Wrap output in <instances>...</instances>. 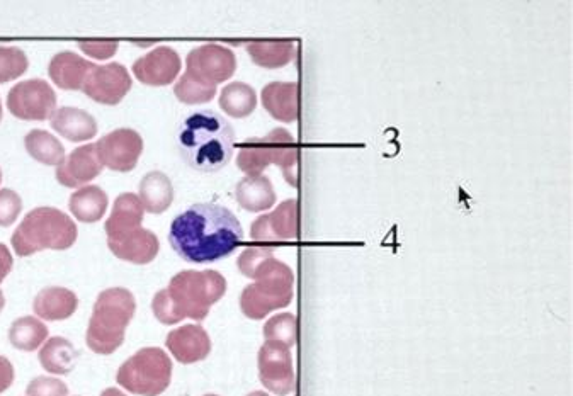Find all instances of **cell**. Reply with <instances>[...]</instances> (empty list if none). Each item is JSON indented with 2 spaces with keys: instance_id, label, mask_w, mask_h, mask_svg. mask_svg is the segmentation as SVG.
<instances>
[{
  "instance_id": "1",
  "label": "cell",
  "mask_w": 573,
  "mask_h": 396,
  "mask_svg": "<svg viewBox=\"0 0 573 396\" xmlns=\"http://www.w3.org/2000/svg\"><path fill=\"white\" fill-rule=\"evenodd\" d=\"M244 230L232 211L215 203L194 204L172 221L169 242L193 264L222 261L242 244Z\"/></svg>"
},
{
  "instance_id": "2",
  "label": "cell",
  "mask_w": 573,
  "mask_h": 396,
  "mask_svg": "<svg viewBox=\"0 0 573 396\" xmlns=\"http://www.w3.org/2000/svg\"><path fill=\"white\" fill-rule=\"evenodd\" d=\"M225 293L227 279L220 272L182 271L171 279L169 288L154 296L152 310L164 325H176L186 318L203 322Z\"/></svg>"
},
{
  "instance_id": "3",
  "label": "cell",
  "mask_w": 573,
  "mask_h": 396,
  "mask_svg": "<svg viewBox=\"0 0 573 396\" xmlns=\"http://www.w3.org/2000/svg\"><path fill=\"white\" fill-rule=\"evenodd\" d=\"M177 140L184 162L191 169L211 174L232 160L235 130L222 114L203 109L182 121Z\"/></svg>"
},
{
  "instance_id": "4",
  "label": "cell",
  "mask_w": 573,
  "mask_h": 396,
  "mask_svg": "<svg viewBox=\"0 0 573 396\" xmlns=\"http://www.w3.org/2000/svg\"><path fill=\"white\" fill-rule=\"evenodd\" d=\"M137 310V301L125 288L104 289L92 308L87 346L99 356H109L125 342V332Z\"/></svg>"
},
{
  "instance_id": "5",
  "label": "cell",
  "mask_w": 573,
  "mask_h": 396,
  "mask_svg": "<svg viewBox=\"0 0 573 396\" xmlns=\"http://www.w3.org/2000/svg\"><path fill=\"white\" fill-rule=\"evenodd\" d=\"M77 225L69 215L50 206L29 211L21 225L12 233L11 244L19 257L41 250H67L77 240Z\"/></svg>"
},
{
  "instance_id": "6",
  "label": "cell",
  "mask_w": 573,
  "mask_h": 396,
  "mask_svg": "<svg viewBox=\"0 0 573 396\" xmlns=\"http://www.w3.org/2000/svg\"><path fill=\"white\" fill-rule=\"evenodd\" d=\"M256 283L249 284L240 295V310L250 320H262L279 308H286L295 295V274L278 259H267L257 269Z\"/></svg>"
},
{
  "instance_id": "7",
  "label": "cell",
  "mask_w": 573,
  "mask_h": 396,
  "mask_svg": "<svg viewBox=\"0 0 573 396\" xmlns=\"http://www.w3.org/2000/svg\"><path fill=\"white\" fill-rule=\"evenodd\" d=\"M271 164L278 165L283 170L284 179L296 187L298 150L290 131L276 128L262 138H249L240 148L237 165L247 176H262Z\"/></svg>"
},
{
  "instance_id": "8",
  "label": "cell",
  "mask_w": 573,
  "mask_h": 396,
  "mask_svg": "<svg viewBox=\"0 0 573 396\" xmlns=\"http://www.w3.org/2000/svg\"><path fill=\"white\" fill-rule=\"evenodd\" d=\"M116 381L131 395L159 396L172 381V361L160 347H145L121 364Z\"/></svg>"
},
{
  "instance_id": "9",
  "label": "cell",
  "mask_w": 573,
  "mask_h": 396,
  "mask_svg": "<svg viewBox=\"0 0 573 396\" xmlns=\"http://www.w3.org/2000/svg\"><path fill=\"white\" fill-rule=\"evenodd\" d=\"M237 70V57L227 46L208 43L194 48L186 58V75L199 84L216 89V85L232 79Z\"/></svg>"
},
{
  "instance_id": "10",
  "label": "cell",
  "mask_w": 573,
  "mask_h": 396,
  "mask_svg": "<svg viewBox=\"0 0 573 396\" xmlns=\"http://www.w3.org/2000/svg\"><path fill=\"white\" fill-rule=\"evenodd\" d=\"M7 108L23 121H45L57 111V94L46 80H24L7 94Z\"/></svg>"
},
{
  "instance_id": "11",
  "label": "cell",
  "mask_w": 573,
  "mask_h": 396,
  "mask_svg": "<svg viewBox=\"0 0 573 396\" xmlns=\"http://www.w3.org/2000/svg\"><path fill=\"white\" fill-rule=\"evenodd\" d=\"M259 380L267 391L274 395L286 396L295 391V368L288 347L274 342H266L257 357Z\"/></svg>"
},
{
  "instance_id": "12",
  "label": "cell",
  "mask_w": 573,
  "mask_h": 396,
  "mask_svg": "<svg viewBox=\"0 0 573 396\" xmlns=\"http://www.w3.org/2000/svg\"><path fill=\"white\" fill-rule=\"evenodd\" d=\"M96 148L104 167L114 172H130L137 167L142 155L143 138L138 131L120 128L103 136Z\"/></svg>"
},
{
  "instance_id": "13",
  "label": "cell",
  "mask_w": 573,
  "mask_h": 396,
  "mask_svg": "<svg viewBox=\"0 0 573 396\" xmlns=\"http://www.w3.org/2000/svg\"><path fill=\"white\" fill-rule=\"evenodd\" d=\"M131 84L128 70L121 63L114 62L92 68L82 91L92 101L104 106H116L130 92Z\"/></svg>"
},
{
  "instance_id": "14",
  "label": "cell",
  "mask_w": 573,
  "mask_h": 396,
  "mask_svg": "<svg viewBox=\"0 0 573 396\" xmlns=\"http://www.w3.org/2000/svg\"><path fill=\"white\" fill-rule=\"evenodd\" d=\"M250 235L261 244H283L284 240H295L298 235V204L288 199L279 204L276 211L259 216L252 223Z\"/></svg>"
},
{
  "instance_id": "15",
  "label": "cell",
  "mask_w": 573,
  "mask_h": 396,
  "mask_svg": "<svg viewBox=\"0 0 573 396\" xmlns=\"http://www.w3.org/2000/svg\"><path fill=\"white\" fill-rule=\"evenodd\" d=\"M181 67V57L174 48L159 46L133 63V74L142 84L162 87L177 79Z\"/></svg>"
},
{
  "instance_id": "16",
  "label": "cell",
  "mask_w": 573,
  "mask_h": 396,
  "mask_svg": "<svg viewBox=\"0 0 573 396\" xmlns=\"http://www.w3.org/2000/svg\"><path fill=\"white\" fill-rule=\"evenodd\" d=\"M104 165L97 155L96 143L75 148L69 157H65L57 167V181L65 187H84L87 182L94 181Z\"/></svg>"
},
{
  "instance_id": "17",
  "label": "cell",
  "mask_w": 573,
  "mask_h": 396,
  "mask_svg": "<svg viewBox=\"0 0 573 396\" xmlns=\"http://www.w3.org/2000/svg\"><path fill=\"white\" fill-rule=\"evenodd\" d=\"M165 346L179 363L194 364L210 356L211 339L201 325L189 323L172 330L165 339Z\"/></svg>"
},
{
  "instance_id": "18",
  "label": "cell",
  "mask_w": 573,
  "mask_h": 396,
  "mask_svg": "<svg viewBox=\"0 0 573 396\" xmlns=\"http://www.w3.org/2000/svg\"><path fill=\"white\" fill-rule=\"evenodd\" d=\"M108 247L121 261L143 266V264H150L154 261L159 254L160 244L154 232L138 228L121 237L108 240Z\"/></svg>"
},
{
  "instance_id": "19",
  "label": "cell",
  "mask_w": 573,
  "mask_h": 396,
  "mask_svg": "<svg viewBox=\"0 0 573 396\" xmlns=\"http://www.w3.org/2000/svg\"><path fill=\"white\" fill-rule=\"evenodd\" d=\"M94 63L80 57L74 51H60L50 62L48 74L53 84L63 91H82Z\"/></svg>"
},
{
  "instance_id": "20",
  "label": "cell",
  "mask_w": 573,
  "mask_h": 396,
  "mask_svg": "<svg viewBox=\"0 0 573 396\" xmlns=\"http://www.w3.org/2000/svg\"><path fill=\"white\" fill-rule=\"evenodd\" d=\"M79 298L74 291L60 286H50V288L41 289L33 303L36 317L46 322H60L67 320L77 312Z\"/></svg>"
},
{
  "instance_id": "21",
  "label": "cell",
  "mask_w": 573,
  "mask_h": 396,
  "mask_svg": "<svg viewBox=\"0 0 573 396\" xmlns=\"http://www.w3.org/2000/svg\"><path fill=\"white\" fill-rule=\"evenodd\" d=\"M262 106L274 119L295 123L298 119V84L271 82L262 89Z\"/></svg>"
},
{
  "instance_id": "22",
  "label": "cell",
  "mask_w": 573,
  "mask_h": 396,
  "mask_svg": "<svg viewBox=\"0 0 573 396\" xmlns=\"http://www.w3.org/2000/svg\"><path fill=\"white\" fill-rule=\"evenodd\" d=\"M143 206L137 194H121L114 201L113 213L109 216L104 230L108 233V240L121 237L125 233L142 228Z\"/></svg>"
},
{
  "instance_id": "23",
  "label": "cell",
  "mask_w": 573,
  "mask_h": 396,
  "mask_svg": "<svg viewBox=\"0 0 573 396\" xmlns=\"http://www.w3.org/2000/svg\"><path fill=\"white\" fill-rule=\"evenodd\" d=\"M53 130L70 142H87L97 133L96 119L79 108H60L50 118Z\"/></svg>"
},
{
  "instance_id": "24",
  "label": "cell",
  "mask_w": 573,
  "mask_h": 396,
  "mask_svg": "<svg viewBox=\"0 0 573 396\" xmlns=\"http://www.w3.org/2000/svg\"><path fill=\"white\" fill-rule=\"evenodd\" d=\"M138 191H140L138 198H140L143 210H147L152 215H160L169 210V206L174 201V187H172L171 179L159 170L148 172L140 182Z\"/></svg>"
},
{
  "instance_id": "25",
  "label": "cell",
  "mask_w": 573,
  "mask_h": 396,
  "mask_svg": "<svg viewBox=\"0 0 573 396\" xmlns=\"http://www.w3.org/2000/svg\"><path fill=\"white\" fill-rule=\"evenodd\" d=\"M235 198L240 206L250 213H259L273 208L276 193L266 176H247L237 184Z\"/></svg>"
},
{
  "instance_id": "26",
  "label": "cell",
  "mask_w": 573,
  "mask_h": 396,
  "mask_svg": "<svg viewBox=\"0 0 573 396\" xmlns=\"http://www.w3.org/2000/svg\"><path fill=\"white\" fill-rule=\"evenodd\" d=\"M38 357H40L41 368L45 371L57 374V376H65V374L72 373V369L75 368L79 352L75 351L70 340L52 337L43 344Z\"/></svg>"
},
{
  "instance_id": "27",
  "label": "cell",
  "mask_w": 573,
  "mask_h": 396,
  "mask_svg": "<svg viewBox=\"0 0 573 396\" xmlns=\"http://www.w3.org/2000/svg\"><path fill=\"white\" fill-rule=\"evenodd\" d=\"M108 194L99 186L80 187L69 199L72 215L82 223H96L106 215Z\"/></svg>"
},
{
  "instance_id": "28",
  "label": "cell",
  "mask_w": 573,
  "mask_h": 396,
  "mask_svg": "<svg viewBox=\"0 0 573 396\" xmlns=\"http://www.w3.org/2000/svg\"><path fill=\"white\" fill-rule=\"evenodd\" d=\"M252 62L264 68H281L296 57L295 41H252L247 45Z\"/></svg>"
},
{
  "instance_id": "29",
  "label": "cell",
  "mask_w": 573,
  "mask_h": 396,
  "mask_svg": "<svg viewBox=\"0 0 573 396\" xmlns=\"http://www.w3.org/2000/svg\"><path fill=\"white\" fill-rule=\"evenodd\" d=\"M9 340L18 351L33 352L48 340V327L40 318H18L9 329Z\"/></svg>"
},
{
  "instance_id": "30",
  "label": "cell",
  "mask_w": 573,
  "mask_h": 396,
  "mask_svg": "<svg viewBox=\"0 0 573 396\" xmlns=\"http://www.w3.org/2000/svg\"><path fill=\"white\" fill-rule=\"evenodd\" d=\"M24 147L40 164L58 167L65 160V148L62 143L58 142L57 136L45 130L29 131L24 138Z\"/></svg>"
},
{
  "instance_id": "31",
  "label": "cell",
  "mask_w": 573,
  "mask_h": 396,
  "mask_svg": "<svg viewBox=\"0 0 573 396\" xmlns=\"http://www.w3.org/2000/svg\"><path fill=\"white\" fill-rule=\"evenodd\" d=\"M220 106L232 118H247L256 109V91L244 82H232L223 89L222 96H220Z\"/></svg>"
},
{
  "instance_id": "32",
  "label": "cell",
  "mask_w": 573,
  "mask_h": 396,
  "mask_svg": "<svg viewBox=\"0 0 573 396\" xmlns=\"http://www.w3.org/2000/svg\"><path fill=\"white\" fill-rule=\"evenodd\" d=\"M296 335H298V325H296V317L293 313H279L276 317L269 318L264 325L266 342L281 344L288 349L295 346Z\"/></svg>"
},
{
  "instance_id": "33",
  "label": "cell",
  "mask_w": 573,
  "mask_h": 396,
  "mask_svg": "<svg viewBox=\"0 0 573 396\" xmlns=\"http://www.w3.org/2000/svg\"><path fill=\"white\" fill-rule=\"evenodd\" d=\"M29 60L18 46H0V84L16 80L28 70Z\"/></svg>"
},
{
  "instance_id": "34",
  "label": "cell",
  "mask_w": 573,
  "mask_h": 396,
  "mask_svg": "<svg viewBox=\"0 0 573 396\" xmlns=\"http://www.w3.org/2000/svg\"><path fill=\"white\" fill-rule=\"evenodd\" d=\"M174 94H176L179 101L194 106V104L210 102L215 97L216 89L199 84V82L189 79L188 75L184 74L174 85Z\"/></svg>"
},
{
  "instance_id": "35",
  "label": "cell",
  "mask_w": 573,
  "mask_h": 396,
  "mask_svg": "<svg viewBox=\"0 0 573 396\" xmlns=\"http://www.w3.org/2000/svg\"><path fill=\"white\" fill-rule=\"evenodd\" d=\"M274 257L273 247H247L239 257V269L247 278L254 279L262 262Z\"/></svg>"
},
{
  "instance_id": "36",
  "label": "cell",
  "mask_w": 573,
  "mask_h": 396,
  "mask_svg": "<svg viewBox=\"0 0 573 396\" xmlns=\"http://www.w3.org/2000/svg\"><path fill=\"white\" fill-rule=\"evenodd\" d=\"M23 211V201L16 191L0 189V227H11Z\"/></svg>"
},
{
  "instance_id": "37",
  "label": "cell",
  "mask_w": 573,
  "mask_h": 396,
  "mask_svg": "<svg viewBox=\"0 0 573 396\" xmlns=\"http://www.w3.org/2000/svg\"><path fill=\"white\" fill-rule=\"evenodd\" d=\"M26 396H69V388L58 378L40 376L29 383Z\"/></svg>"
},
{
  "instance_id": "38",
  "label": "cell",
  "mask_w": 573,
  "mask_h": 396,
  "mask_svg": "<svg viewBox=\"0 0 573 396\" xmlns=\"http://www.w3.org/2000/svg\"><path fill=\"white\" fill-rule=\"evenodd\" d=\"M79 48L89 57L108 60L116 55L120 43L118 41H80Z\"/></svg>"
},
{
  "instance_id": "39",
  "label": "cell",
  "mask_w": 573,
  "mask_h": 396,
  "mask_svg": "<svg viewBox=\"0 0 573 396\" xmlns=\"http://www.w3.org/2000/svg\"><path fill=\"white\" fill-rule=\"evenodd\" d=\"M14 383V366L7 357L0 356V395Z\"/></svg>"
},
{
  "instance_id": "40",
  "label": "cell",
  "mask_w": 573,
  "mask_h": 396,
  "mask_svg": "<svg viewBox=\"0 0 573 396\" xmlns=\"http://www.w3.org/2000/svg\"><path fill=\"white\" fill-rule=\"evenodd\" d=\"M12 264H14V261H12L11 252H9L6 245L0 244V284L9 276Z\"/></svg>"
},
{
  "instance_id": "41",
  "label": "cell",
  "mask_w": 573,
  "mask_h": 396,
  "mask_svg": "<svg viewBox=\"0 0 573 396\" xmlns=\"http://www.w3.org/2000/svg\"><path fill=\"white\" fill-rule=\"evenodd\" d=\"M101 396H128L123 393V391L116 390V388H108V390L103 391Z\"/></svg>"
},
{
  "instance_id": "42",
  "label": "cell",
  "mask_w": 573,
  "mask_h": 396,
  "mask_svg": "<svg viewBox=\"0 0 573 396\" xmlns=\"http://www.w3.org/2000/svg\"><path fill=\"white\" fill-rule=\"evenodd\" d=\"M4 306H6V298H4V293L0 291V313L4 310Z\"/></svg>"
},
{
  "instance_id": "43",
  "label": "cell",
  "mask_w": 573,
  "mask_h": 396,
  "mask_svg": "<svg viewBox=\"0 0 573 396\" xmlns=\"http://www.w3.org/2000/svg\"><path fill=\"white\" fill-rule=\"evenodd\" d=\"M247 396H269L267 395L266 391H254V393H250Z\"/></svg>"
},
{
  "instance_id": "44",
  "label": "cell",
  "mask_w": 573,
  "mask_h": 396,
  "mask_svg": "<svg viewBox=\"0 0 573 396\" xmlns=\"http://www.w3.org/2000/svg\"><path fill=\"white\" fill-rule=\"evenodd\" d=\"M0 121H2V102H0Z\"/></svg>"
},
{
  "instance_id": "45",
  "label": "cell",
  "mask_w": 573,
  "mask_h": 396,
  "mask_svg": "<svg viewBox=\"0 0 573 396\" xmlns=\"http://www.w3.org/2000/svg\"><path fill=\"white\" fill-rule=\"evenodd\" d=\"M0 182H2V170H0Z\"/></svg>"
},
{
  "instance_id": "46",
  "label": "cell",
  "mask_w": 573,
  "mask_h": 396,
  "mask_svg": "<svg viewBox=\"0 0 573 396\" xmlns=\"http://www.w3.org/2000/svg\"><path fill=\"white\" fill-rule=\"evenodd\" d=\"M205 396H218V395H205Z\"/></svg>"
}]
</instances>
